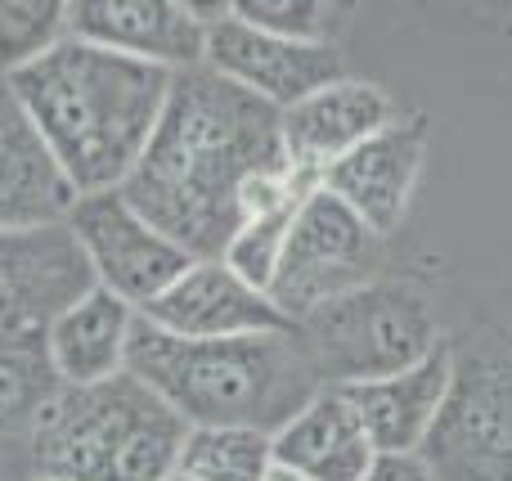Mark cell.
Wrapping results in <instances>:
<instances>
[{"instance_id": "obj_19", "label": "cell", "mask_w": 512, "mask_h": 481, "mask_svg": "<svg viewBox=\"0 0 512 481\" xmlns=\"http://www.w3.org/2000/svg\"><path fill=\"white\" fill-rule=\"evenodd\" d=\"M63 392L45 333H0V441L27 450L41 414Z\"/></svg>"}, {"instance_id": "obj_18", "label": "cell", "mask_w": 512, "mask_h": 481, "mask_svg": "<svg viewBox=\"0 0 512 481\" xmlns=\"http://www.w3.org/2000/svg\"><path fill=\"white\" fill-rule=\"evenodd\" d=\"M140 311L113 297L108 288H90L86 297L68 306L59 320L45 329L50 342L54 374L63 387H95L108 378L126 374V356H131V333Z\"/></svg>"}, {"instance_id": "obj_16", "label": "cell", "mask_w": 512, "mask_h": 481, "mask_svg": "<svg viewBox=\"0 0 512 481\" xmlns=\"http://www.w3.org/2000/svg\"><path fill=\"white\" fill-rule=\"evenodd\" d=\"M72 207L77 189L0 77V234L63 225Z\"/></svg>"}, {"instance_id": "obj_10", "label": "cell", "mask_w": 512, "mask_h": 481, "mask_svg": "<svg viewBox=\"0 0 512 481\" xmlns=\"http://www.w3.org/2000/svg\"><path fill=\"white\" fill-rule=\"evenodd\" d=\"M90 288L95 275L68 221L0 234V333H45Z\"/></svg>"}, {"instance_id": "obj_1", "label": "cell", "mask_w": 512, "mask_h": 481, "mask_svg": "<svg viewBox=\"0 0 512 481\" xmlns=\"http://www.w3.org/2000/svg\"><path fill=\"white\" fill-rule=\"evenodd\" d=\"M306 189L315 180L292 171L279 108L198 63L176 72L158 131L117 194L194 261H221L252 212Z\"/></svg>"}, {"instance_id": "obj_6", "label": "cell", "mask_w": 512, "mask_h": 481, "mask_svg": "<svg viewBox=\"0 0 512 481\" xmlns=\"http://www.w3.org/2000/svg\"><path fill=\"white\" fill-rule=\"evenodd\" d=\"M382 239L328 189H310L270 279V302L297 329L328 302L378 279Z\"/></svg>"}, {"instance_id": "obj_20", "label": "cell", "mask_w": 512, "mask_h": 481, "mask_svg": "<svg viewBox=\"0 0 512 481\" xmlns=\"http://www.w3.org/2000/svg\"><path fill=\"white\" fill-rule=\"evenodd\" d=\"M176 473L189 481H270L274 437L248 428H189Z\"/></svg>"}, {"instance_id": "obj_21", "label": "cell", "mask_w": 512, "mask_h": 481, "mask_svg": "<svg viewBox=\"0 0 512 481\" xmlns=\"http://www.w3.org/2000/svg\"><path fill=\"white\" fill-rule=\"evenodd\" d=\"M306 194H288V198H279V203L252 212L221 257L234 275H243L252 288H261L265 297H270V279H274V270H279L283 243H288V230H292V221H297V207L306 203Z\"/></svg>"}, {"instance_id": "obj_28", "label": "cell", "mask_w": 512, "mask_h": 481, "mask_svg": "<svg viewBox=\"0 0 512 481\" xmlns=\"http://www.w3.org/2000/svg\"><path fill=\"white\" fill-rule=\"evenodd\" d=\"M0 481H14V477H0Z\"/></svg>"}, {"instance_id": "obj_8", "label": "cell", "mask_w": 512, "mask_h": 481, "mask_svg": "<svg viewBox=\"0 0 512 481\" xmlns=\"http://www.w3.org/2000/svg\"><path fill=\"white\" fill-rule=\"evenodd\" d=\"M68 230L77 234L95 284L108 288L113 297H122L135 311L153 306L194 266V257L176 239H167L158 225L144 221L122 194L77 198Z\"/></svg>"}, {"instance_id": "obj_27", "label": "cell", "mask_w": 512, "mask_h": 481, "mask_svg": "<svg viewBox=\"0 0 512 481\" xmlns=\"http://www.w3.org/2000/svg\"><path fill=\"white\" fill-rule=\"evenodd\" d=\"M167 481H189V477H185V473H171V477H167Z\"/></svg>"}, {"instance_id": "obj_12", "label": "cell", "mask_w": 512, "mask_h": 481, "mask_svg": "<svg viewBox=\"0 0 512 481\" xmlns=\"http://www.w3.org/2000/svg\"><path fill=\"white\" fill-rule=\"evenodd\" d=\"M144 324L189 342H221V338H252V333L292 329L274 302L234 275L225 261H194L153 306L140 311Z\"/></svg>"}, {"instance_id": "obj_13", "label": "cell", "mask_w": 512, "mask_h": 481, "mask_svg": "<svg viewBox=\"0 0 512 481\" xmlns=\"http://www.w3.org/2000/svg\"><path fill=\"white\" fill-rule=\"evenodd\" d=\"M68 32L167 72L198 68L207 54L203 14L180 0H81L68 5Z\"/></svg>"}, {"instance_id": "obj_24", "label": "cell", "mask_w": 512, "mask_h": 481, "mask_svg": "<svg viewBox=\"0 0 512 481\" xmlns=\"http://www.w3.org/2000/svg\"><path fill=\"white\" fill-rule=\"evenodd\" d=\"M360 481H436L423 455H378Z\"/></svg>"}, {"instance_id": "obj_2", "label": "cell", "mask_w": 512, "mask_h": 481, "mask_svg": "<svg viewBox=\"0 0 512 481\" xmlns=\"http://www.w3.org/2000/svg\"><path fill=\"white\" fill-rule=\"evenodd\" d=\"M176 72L63 36L5 86L41 131L77 198L117 194L162 122Z\"/></svg>"}, {"instance_id": "obj_11", "label": "cell", "mask_w": 512, "mask_h": 481, "mask_svg": "<svg viewBox=\"0 0 512 481\" xmlns=\"http://www.w3.org/2000/svg\"><path fill=\"white\" fill-rule=\"evenodd\" d=\"M423 158L427 122L423 117H396L387 131H378L355 153H346L337 167H328L319 189L342 198L378 239H391L405 225L409 198H414L418 176H423Z\"/></svg>"}, {"instance_id": "obj_22", "label": "cell", "mask_w": 512, "mask_h": 481, "mask_svg": "<svg viewBox=\"0 0 512 481\" xmlns=\"http://www.w3.org/2000/svg\"><path fill=\"white\" fill-rule=\"evenodd\" d=\"M68 36V5H54V0H32V5H14V0H0V77L36 63L45 50Z\"/></svg>"}, {"instance_id": "obj_3", "label": "cell", "mask_w": 512, "mask_h": 481, "mask_svg": "<svg viewBox=\"0 0 512 481\" xmlns=\"http://www.w3.org/2000/svg\"><path fill=\"white\" fill-rule=\"evenodd\" d=\"M126 374L153 387L189 428H248L265 437L324 392L297 329L189 342L135 320Z\"/></svg>"}, {"instance_id": "obj_4", "label": "cell", "mask_w": 512, "mask_h": 481, "mask_svg": "<svg viewBox=\"0 0 512 481\" xmlns=\"http://www.w3.org/2000/svg\"><path fill=\"white\" fill-rule=\"evenodd\" d=\"M189 423L135 374L63 387L27 441V473L54 481H167Z\"/></svg>"}, {"instance_id": "obj_9", "label": "cell", "mask_w": 512, "mask_h": 481, "mask_svg": "<svg viewBox=\"0 0 512 481\" xmlns=\"http://www.w3.org/2000/svg\"><path fill=\"white\" fill-rule=\"evenodd\" d=\"M203 63L212 72H221L225 81L243 86L261 104L288 113L292 104H301L306 95L333 86L346 77L342 54L333 50V41H283L261 27L243 23L230 5L207 23V54Z\"/></svg>"}, {"instance_id": "obj_7", "label": "cell", "mask_w": 512, "mask_h": 481, "mask_svg": "<svg viewBox=\"0 0 512 481\" xmlns=\"http://www.w3.org/2000/svg\"><path fill=\"white\" fill-rule=\"evenodd\" d=\"M423 459L436 481H512V338L454 356L450 401Z\"/></svg>"}, {"instance_id": "obj_23", "label": "cell", "mask_w": 512, "mask_h": 481, "mask_svg": "<svg viewBox=\"0 0 512 481\" xmlns=\"http://www.w3.org/2000/svg\"><path fill=\"white\" fill-rule=\"evenodd\" d=\"M230 9L243 23L283 36V41H328V14H333L315 0H239Z\"/></svg>"}, {"instance_id": "obj_17", "label": "cell", "mask_w": 512, "mask_h": 481, "mask_svg": "<svg viewBox=\"0 0 512 481\" xmlns=\"http://www.w3.org/2000/svg\"><path fill=\"white\" fill-rule=\"evenodd\" d=\"M373 459L378 450L337 387H324L297 419L274 432V468L301 481H360Z\"/></svg>"}, {"instance_id": "obj_5", "label": "cell", "mask_w": 512, "mask_h": 481, "mask_svg": "<svg viewBox=\"0 0 512 481\" xmlns=\"http://www.w3.org/2000/svg\"><path fill=\"white\" fill-rule=\"evenodd\" d=\"M297 338L315 360L324 387H355L400 374L445 342L427 297L387 279H373L328 302L324 311L297 324Z\"/></svg>"}, {"instance_id": "obj_14", "label": "cell", "mask_w": 512, "mask_h": 481, "mask_svg": "<svg viewBox=\"0 0 512 481\" xmlns=\"http://www.w3.org/2000/svg\"><path fill=\"white\" fill-rule=\"evenodd\" d=\"M279 117H283V153H288L292 171H301L306 180L319 185L328 167H337L364 140L387 131L400 117V108L378 81L342 77L333 86L306 95Z\"/></svg>"}, {"instance_id": "obj_15", "label": "cell", "mask_w": 512, "mask_h": 481, "mask_svg": "<svg viewBox=\"0 0 512 481\" xmlns=\"http://www.w3.org/2000/svg\"><path fill=\"white\" fill-rule=\"evenodd\" d=\"M450 383H454V347L441 342L432 356H423L418 365L400 369V374L337 387V392L360 414L378 455H423V446L432 441L436 423H441L445 401H450Z\"/></svg>"}, {"instance_id": "obj_25", "label": "cell", "mask_w": 512, "mask_h": 481, "mask_svg": "<svg viewBox=\"0 0 512 481\" xmlns=\"http://www.w3.org/2000/svg\"><path fill=\"white\" fill-rule=\"evenodd\" d=\"M270 481H301V477H292V473H283V468H274Z\"/></svg>"}, {"instance_id": "obj_26", "label": "cell", "mask_w": 512, "mask_h": 481, "mask_svg": "<svg viewBox=\"0 0 512 481\" xmlns=\"http://www.w3.org/2000/svg\"><path fill=\"white\" fill-rule=\"evenodd\" d=\"M18 481H54V477H32V473H27V477H18Z\"/></svg>"}]
</instances>
